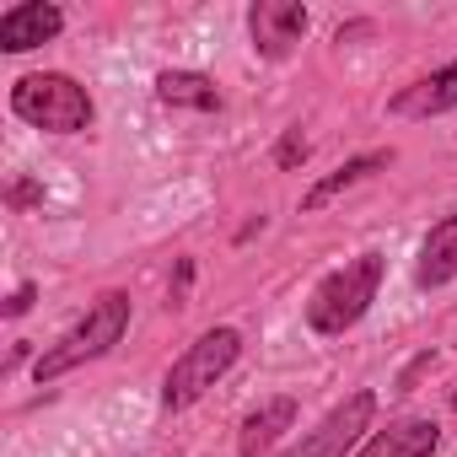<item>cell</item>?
Wrapping results in <instances>:
<instances>
[{
    "mask_svg": "<svg viewBox=\"0 0 457 457\" xmlns=\"http://www.w3.org/2000/svg\"><path fill=\"white\" fill-rule=\"evenodd\" d=\"M124 328H129V296H124V291H103V296L87 307V318H81L71 334H60V339L33 361V377H38V382H54V377H65V371H76V366L108 355V350L124 339Z\"/></svg>",
    "mask_w": 457,
    "mask_h": 457,
    "instance_id": "cell-1",
    "label": "cell"
},
{
    "mask_svg": "<svg viewBox=\"0 0 457 457\" xmlns=\"http://www.w3.org/2000/svg\"><path fill=\"white\" fill-rule=\"evenodd\" d=\"M12 113L38 124V129H49V135H81L97 108H92V97H87V87L76 76L44 71V76H22L12 87Z\"/></svg>",
    "mask_w": 457,
    "mask_h": 457,
    "instance_id": "cell-2",
    "label": "cell"
},
{
    "mask_svg": "<svg viewBox=\"0 0 457 457\" xmlns=\"http://www.w3.org/2000/svg\"><path fill=\"white\" fill-rule=\"evenodd\" d=\"M377 286H382V259L377 253H361L350 259L345 270L323 275L318 291L307 296V323L318 334H345L366 318V307L377 302Z\"/></svg>",
    "mask_w": 457,
    "mask_h": 457,
    "instance_id": "cell-3",
    "label": "cell"
},
{
    "mask_svg": "<svg viewBox=\"0 0 457 457\" xmlns=\"http://www.w3.org/2000/svg\"><path fill=\"white\" fill-rule=\"evenodd\" d=\"M237 355H243V334H237V328H210V334H199V339L172 361V371H167V382H162V403H167V409H188L204 387H215L226 371L237 366Z\"/></svg>",
    "mask_w": 457,
    "mask_h": 457,
    "instance_id": "cell-4",
    "label": "cell"
},
{
    "mask_svg": "<svg viewBox=\"0 0 457 457\" xmlns=\"http://www.w3.org/2000/svg\"><path fill=\"white\" fill-rule=\"evenodd\" d=\"M371 420H377V393L361 387V393H350L345 403H334V409L323 414V425H318L291 457H350V452L366 441Z\"/></svg>",
    "mask_w": 457,
    "mask_h": 457,
    "instance_id": "cell-5",
    "label": "cell"
},
{
    "mask_svg": "<svg viewBox=\"0 0 457 457\" xmlns=\"http://www.w3.org/2000/svg\"><path fill=\"white\" fill-rule=\"evenodd\" d=\"M248 28H253V49L264 60H286L307 33V6H296V0H259L248 12Z\"/></svg>",
    "mask_w": 457,
    "mask_h": 457,
    "instance_id": "cell-6",
    "label": "cell"
},
{
    "mask_svg": "<svg viewBox=\"0 0 457 457\" xmlns=\"http://www.w3.org/2000/svg\"><path fill=\"white\" fill-rule=\"evenodd\" d=\"M60 28H65L60 6H49V0H22V6L0 12V49H6V54H28V49L60 38Z\"/></svg>",
    "mask_w": 457,
    "mask_h": 457,
    "instance_id": "cell-7",
    "label": "cell"
},
{
    "mask_svg": "<svg viewBox=\"0 0 457 457\" xmlns=\"http://www.w3.org/2000/svg\"><path fill=\"white\" fill-rule=\"evenodd\" d=\"M291 425H296V398H270V403H259V409L243 420V436H237L243 457H270Z\"/></svg>",
    "mask_w": 457,
    "mask_h": 457,
    "instance_id": "cell-8",
    "label": "cell"
},
{
    "mask_svg": "<svg viewBox=\"0 0 457 457\" xmlns=\"http://www.w3.org/2000/svg\"><path fill=\"white\" fill-rule=\"evenodd\" d=\"M414 280H420L425 291H436V286L457 280V215H446V220H436V226H430V237L420 243Z\"/></svg>",
    "mask_w": 457,
    "mask_h": 457,
    "instance_id": "cell-9",
    "label": "cell"
},
{
    "mask_svg": "<svg viewBox=\"0 0 457 457\" xmlns=\"http://www.w3.org/2000/svg\"><path fill=\"white\" fill-rule=\"evenodd\" d=\"M436 446H441V425L436 420H398V425L371 436L366 457H430Z\"/></svg>",
    "mask_w": 457,
    "mask_h": 457,
    "instance_id": "cell-10",
    "label": "cell"
},
{
    "mask_svg": "<svg viewBox=\"0 0 457 457\" xmlns=\"http://www.w3.org/2000/svg\"><path fill=\"white\" fill-rule=\"evenodd\" d=\"M387 162H393V151H366V156H350V162H345L339 172H328L323 183H312V188H307V199H302V210H323V204H328L334 194H345V188H355L361 178H371V172H382Z\"/></svg>",
    "mask_w": 457,
    "mask_h": 457,
    "instance_id": "cell-11",
    "label": "cell"
},
{
    "mask_svg": "<svg viewBox=\"0 0 457 457\" xmlns=\"http://www.w3.org/2000/svg\"><path fill=\"white\" fill-rule=\"evenodd\" d=\"M446 108H457V60L393 103V113H409V119H425V113H446Z\"/></svg>",
    "mask_w": 457,
    "mask_h": 457,
    "instance_id": "cell-12",
    "label": "cell"
},
{
    "mask_svg": "<svg viewBox=\"0 0 457 457\" xmlns=\"http://www.w3.org/2000/svg\"><path fill=\"white\" fill-rule=\"evenodd\" d=\"M156 97H162V103H172V108H199V113L220 103L215 81H210V76H199V71H162V76H156Z\"/></svg>",
    "mask_w": 457,
    "mask_h": 457,
    "instance_id": "cell-13",
    "label": "cell"
},
{
    "mask_svg": "<svg viewBox=\"0 0 457 457\" xmlns=\"http://www.w3.org/2000/svg\"><path fill=\"white\" fill-rule=\"evenodd\" d=\"M275 162H280V167H296V162H307V135H302V129H286V140H280Z\"/></svg>",
    "mask_w": 457,
    "mask_h": 457,
    "instance_id": "cell-14",
    "label": "cell"
},
{
    "mask_svg": "<svg viewBox=\"0 0 457 457\" xmlns=\"http://www.w3.org/2000/svg\"><path fill=\"white\" fill-rule=\"evenodd\" d=\"M33 296H38V291H33V286H17V296H12V302H6V318H22V312H28V307H33Z\"/></svg>",
    "mask_w": 457,
    "mask_h": 457,
    "instance_id": "cell-15",
    "label": "cell"
},
{
    "mask_svg": "<svg viewBox=\"0 0 457 457\" xmlns=\"http://www.w3.org/2000/svg\"><path fill=\"white\" fill-rule=\"evenodd\" d=\"M452 403H457V393H452Z\"/></svg>",
    "mask_w": 457,
    "mask_h": 457,
    "instance_id": "cell-16",
    "label": "cell"
}]
</instances>
